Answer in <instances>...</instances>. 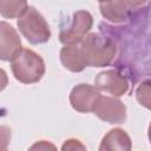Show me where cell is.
I'll list each match as a JSON object with an SVG mask.
<instances>
[{
  "label": "cell",
  "mask_w": 151,
  "mask_h": 151,
  "mask_svg": "<svg viewBox=\"0 0 151 151\" xmlns=\"http://www.w3.org/2000/svg\"><path fill=\"white\" fill-rule=\"evenodd\" d=\"M80 51L86 66H109L117 54V44L111 37L100 33H87L80 41Z\"/></svg>",
  "instance_id": "6da1fadb"
},
{
  "label": "cell",
  "mask_w": 151,
  "mask_h": 151,
  "mask_svg": "<svg viewBox=\"0 0 151 151\" xmlns=\"http://www.w3.org/2000/svg\"><path fill=\"white\" fill-rule=\"evenodd\" d=\"M14 78L21 84H35L45 76L44 59L33 50L21 47L9 60Z\"/></svg>",
  "instance_id": "7a4b0ae2"
},
{
  "label": "cell",
  "mask_w": 151,
  "mask_h": 151,
  "mask_svg": "<svg viewBox=\"0 0 151 151\" xmlns=\"http://www.w3.org/2000/svg\"><path fill=\"white\" fill-rule=\"evenodd\" d=\"M19 32L32 45L45 44L51 39V28L42 14L33 6H28L17 21Z\"/></svg>",
  "instance_id": "3957f363"
},
{
  "label": "cell",
  "mask_w": 151,
  "mask_h": 151,
  "mask_svg": "<svg viewBox=\"0 0 151 151\" xmlns=\"http://www.w3.org/2000/svg\"><path fill=\"white\" fill-rule=\"evenodd\" d=\"M93 26V17L88 11L80 9L72 14L70 22L61 26L59 41L64 45L78 44L90 32Z\"/></svg>",
  "instance_id": "277c9868"
},
{
  "label": "cell",
  "mask_w": 151,
  "mask_h": 151,
  "mask_svg": "<svg viewBox=\"0 0 151 151\" xmlns=\"http://www.w3.org/2000/svg\"><path fill=\"white\" fill-rule=\"evenodd\" d=\"M92 113H94L100 120L112 125L124 124L127 118L126 106L120 99L103 94L97 99Z\"/></svg>",
  "instance_id": "5b68a950"
},
{
  "label": "cell",
  "mask_w": 151,
  "mask_h": 151,
  "mask_svg": "<svg viewBox=\"0 0 151 151\" xmlns=\"http://www.w3.org/2000/svg\"><path fill=\"white\" fill-rule=\"evenodd\" d=\"M94 86L103 92L113 97H122L129 91V81L126 77L118 70H104L99 72L94 79Z\"/></svg>",
  "instance_id": "8992f818"
},
{
  "label": "cell",
  "mask_w": 151,
  "mask_h": 151,
  "mask_svg": "<svg viewBox=\"0 0 151 151\" xmlns=\"http://www.w3.org/2000/svg\"><path fill=\"white\" fill-rule=\"evenodd\" d=\"M100 94V91L94 85L81 83L71 90L68 99L73 110L80 113H88L92 112L93 106Z\"/></svg>",
  "instance_id": "52a82bcc"
},
{
  "label": "cell",
  "mask_w": 151,
  "mask_h": 151,
  "mask_svg": "<svg viewBox=\"0 0 151 151\" xmlns=\"http://www.w3.org/2000/svg\"><path fill=\"white\" fill-rule=\"evenodd\" d=\"M21 48V38L18 31L6 21H0V60L9 61Z\"/></svg>",
  "instance_id": "ba28073f"
},
{
  "label": "cell",
  "mask_w": 151,
  "mask_h": 151,
  "mask_svg": "<svg viewBox=\"0 0 151 151\" xmlns=\"http://www.w3.org/2000/svg\"><path fill=\"white\" fill-rule=\"evenodd\" d=\"M99 11L101 17L112 24H123L131 14L122 0H101L99 1Z\"/></svg>",
  "instance_id": "9c48e42d"
},
{
  "label": "cell",
  "mask_w": 151,
  "mask_h": 151,
  "mask_svg": "<svg viewBox=\"0 0 151 151\" xmlns=\"http://www.w3.org/2000/svg\"><path fill=\"white\" fill-rule=\"evenodd\" d=\"M59 57L63 66L67 68L70 72L79 73L87 67L80 51V42L64 45V47H61L60 50Z\"/></svg>",
  "instance_id": "30bf717a"
},
{
  "label": "cell",
  "mask_w": 151,
  "mask_h": 151,
  "mask_svg": "<svg viewBox=\"0 0 151 151\" xmlns=\"http://www.w3.org/2000/svg\"><path fill=\"white\" fill-rule=\"evenodd\" d=\"M132 149V142L130 136L120 127H114L110 130L101 139L99 150L100 151H110V150H119V151H130Z\"/></svg>",
  "instance_id": "8fae6325"
},
{
  "label": "cell",
  "mask_w": 151,
  "mask_h": 151,
  "mask_svg": "<svg viewBox=\"0 0 151 151\" xmlns=\"http://www.w3.org/2000/svg\"><path fill=\"white\" fill-rule=\"evenodd\" d=\"M27 7V0H0V15L5 19H15L21 17Z\"/></svg>",
  "instance_id": "7c38bea8"
},
{
  "label": "cell",
  "mask_w": 151,
  "mask_h": 151,
  "mask_svg": "<svg viewBox=\"0 0 151 151\" xmlns=\"http://www.w3.org/2000/svg\"><path fill=\"white\" fill-rule=\"evenodd\" d=\"M136 98L138 103L146 109H150V80L146 79L140 83L136 90Z\"/></svg>",
  "instance_id": "4fadbf2b"
},
{
  "label": "cell",
  "mask_w": 151,
  "mask_h": 151,
  "mask_svg": "<svg viewBox=\"0 0 151 151\" xmlns=\"http://www.w3.org/2000/svg\"><path fill=\"white\" fill-rule=\"evenodd\" d=\"M11 137H12V132L9 126L0 125V151H5L8 149Z\"/></svg>",
  "instance_id": "5bb4252c"
},
{
  "label": "cell",
  "mask_w": 151,
  "mask_h": 151,
  "mask_svg": "<svg viewBox=\"0 0 151 151\" xmlns=\"http://www.w3.org/2000/svg\"><path fill=\"white\" fill-rule=\"evenodd\" d=\"M61 150H86V146L79 139L70 138L64 142V144L61 145Z\"/></svg>",
  "instance_id": "9a60e30c"
},
{
  "label": "cell",
  "mask_w": 151,
  "mask_h": 151,
  "mask_svg": "<svg viewBox=\"0 0 151 151\" xmlns=\"http://www.w3.org/2000/svg\"><path fill=\"white\" fill-rule=\"evenodd\" d=\"M29 149L31 150H47V149L55 150V146L52 143H50L48 140H39L34 145H32Z\"/></svg>",
  "instance_id": "2e32d148"
},
{
  "label": "cell",
  "mask_w": 151,
  "mask_h": 151,
  "mask_svg": "<svg viewBox=\"0 0 151 151\" xmlns=\"http://www.w3.org/2000/svg\"><path fill=\"white\" fill-rule=\"evenodd\" d=\"M125 5H126V7L131 11V9H137V8H139V7H142L144 4H146L147 2V0H122Z\"/></svg>",
  "instance_id": "e0dca14e"
},
{
  "label": "cell",
  "mask_w": 151,
  "mask_h": 151,
  "mask_svg": "<svg viewBox=\"0 0 151 151\" xmlns=\"http://www.w3.org/2000/svg\"><path fill=\"white\" fill-rule=\"evenodd\" d=\"M7 85H8V77H7V73L5 72V70H2V68L0 67V92L4 91Z\"/></svg>",
  "instance_id": "ac0fdd59"
},
{
  "label": "cell",
  "mask_w": 151,
  "mask_h": 151,
  "mask_svg": "<svg viewBox=\"0 0 151 151\" xmlns=\"http://www.w3.org/2000/svg\"><path fill=\"white\" fill-rule=\"evenodd\" d=\"M98 1H101V0H98Z\"/></svg>",
  "instance_id": "d6986e66"
}]
</instances>
